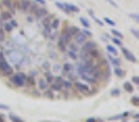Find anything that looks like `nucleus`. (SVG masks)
I'll use <instances>...</instances> for the list:
<instances>
[{"instance_id":"nucleus-42","label":"nucleus","mask_w":139,"mask_h":122,"mask_svg":"<svg viewBox=\"0 0 139 122\" xmlns=\"http://www.w3.org/2000/svg\"><path fill=\"white\" fill-rule=\"evenodd\" d=\"M81 32H82V33H83L85 37H91V35H93V33H91V32H89V31H87V29H83V31H81Z\"/></svg>"},{"instance_id":"nucleus-19","label":"nucleus","mask_w":139,"mask_h":122,"mask_svg":"<svg viewBox=\"0 0 139 122\" xmlns=\"http://www.w3.org/2000/svg\"><path fill=\"white\" fill-rule=\"evenodd\" d=\"M12 17V15L10 14V12H1V15H0V18L3 21H6V20H10Z\"/></svg>"},{"instance_id":"nucleus-21","label":"nucleus","mask_w":139,"mask_h":122,"mask_svg":"<svg viewBox=\"0 0 139 122\" xmlns=\"http://www.w3.org/2000/svg\"><path fill=\"white\" fill-rule=\"evenodd\" d=\"M106 49H107V51L109 53H111L112 55H117V50H116V48L112 47V45H106Z\"/></svg>"},{"instance_id":"nucleus-25","label":"nucleus","mask_w":139,"mask_h":122,"mask_svg":"<svg viewBox=\"0 0 139 122\" xmlns=\"http://www.w3.org/2000/svg\"><path fill=\"white\" fill-rule=\"evenodd\" d=\"M26 84H27V86H34L35 84V82H34V79H33L32 76H29V77L26 78Z\"/></svg>"},{"instance_id":"nucleus-41","label":"nucleus","mask_w":139,"mask_h":122,"mask_svg":"<svg viewBox=\"0 0 139 122\" xmlns=\"http://www.w3.org/2000/svg\"><path fill=\"white\" fill-rule=\"evenodd\" d=\"M54 82H55V83H59V84H61V86H62L63 79L61 78V77H56V78H54Z\"/></svg>"},{"instance_id":"nucleus-26","label":"nucleus","mask_w":139,"mask_h":122,"mask_svg":"<svg viewBox=\"0 0 139 122\" xmlns=\"http://www.w3.org/2000/svg\"><path fill=\"white\" fill-rule=\"evenodd\" d=\"M115 73H116L118 77H125V71L121 70V68H118V67L115 68Z\"/></svg>"},{"instance_id":"nucleus-56","label":"nucleus","mask_w":139,"mask_h":122,"mask_svg":"<svg viewBox=\"0 0 139 122\" xmlns=\"http://www.w3.org/2000/svg\"><path fill=\"white\" fill-rule=\"evenodd\" d=\"M0 122H4V116H0Z\"/></svg>"},{"instance_id":"nucleus-53","label":"nucleus","mask_w":139,"mask_h":122,"mask_svg":"<svg viewBox=\"0 0 139 122\" xmlns=\"http://www.w3.org/2000/svg\"><path fill=\"white\" fill-rule=\"evenodd\" d=\"M44 68H45V70H48V68H49V64H48V62H45V64H44Z\"/></svg>"},{"instance_id":"nucleus-5","label":"nucleus","mask_w":139,"mask_h":122,"mask_svg":"<svg viewBox=\"0 0 139 122\" xmlns=\"http://www.w3.org/2000/svg\"><path fill=\"white\" fill-rule=\"evenodd\" d=\"M73 37H75V42H76V44H83L84 42L87 40V37H85L82 32H78V33L75 34Z\"/></svg>"},{"instance_id":"nucleus-15","label":"nucleus","mask_w":139,"mask_h":122,"mask_svg":"<svg viewBox=\"0 0 139 122\" xmlns=\"http://www.w3.org/2000/svg\"><path fill=\"white\" fill-rule=\"evenodd\" d=\"M50 22H51V16H45V17H43L42 18V23L44 27H47V26H50Z\"/></svg>"},{"instance_id":"nucleus-45","label":"nucleus","mask_w":139,"mask_h":122,"mask_svg":"<svg viewBox=\"0 0 139 122\" xmlns=\"http://www.w3.org/2000/svg\"><path fill=\"white\" fill-rule=\"evenodd\" d=\"M106 1H107L109 4H111V5H112L113 7H117V4H116V3H115L113 0H106Z\"/></svg>"},{"instance_id":"nucleus-3","label":"nucleus","mask_w":139,"mask_h":122,"mask_svg":"<svg viewBox=\"0 0 139 122\" xmlns=\"http://www.w3.org/2000/svg\"><path fill=\"white\" fill-rule=\"evenodd\" d=\"M83 44L84 45H83V48H82V50L87 51V53H89L90 50H93V49L97 48V43H95V42H87L85 40Z\"/></svg>"},{"instance_id":"nucleus-40","label":"nucleus","mask_w":139,"mask_h":122,"mask_svg":"<svg viewBox=\"0 0 139 122\" xmlns=\"http://www.w3.org/2000/svg\"><path fill=\"white\" fill-rule=\"evenodd\" d=\"M4 29H5L6 32H11V31H12V27H11L10 23H5V25H4Z\"/></svg>"},{"instance_id":"nucleus-44","label":"nucleus","mask_w":139,"mask_h":122,"mask_svg":"<svg viewBox=\"0 0 139 122\" xmlns=\"http://www.w3.org/2000/svg\"><path fill=\"white\" fill-rule=\"evenodd\" d=\"M132 82L134 83V84H139V77H137V76L132 77Z\"/></svg>"},{"instance_id":"nucleus-50","label":"nucleus","mask_w":139,"mask_h":122,"mask_svg":"<svg viewBox=\"0 0 139 122\" xmlns=\"http://www.w3.org/2000/svg\"><path fill=\"white\" fill-rule=\"evenodd\" d=\"M37 3H39L40 5H43V6H45V0H35Z\"/></svg>"},{"instance_id":"nucleus-31","label":"nucleus","mask_w":139,"mask_h":122,"mask_svg":"<svg viewBox=\"0 0 139 122\" xmlns=\"http://www.w3.org/2000/svg\"><path fill=\"white\" fill-rule=\"evenodd\" d=\"M110 94H111L112 96H118V95L121 94V90H120L118 88H113L111 90V93H110Z\"/></svg>"},{"instance_id":"nucleus-13","label":"nucleus","mask_w":139,"mask_h":122,"mask_svg":"<svg viewBox=\"0 0 139 122\" xmlns=\"http://www.w3.org/2000/svg\"><path fill=\"white\" fill-rule=\"evenodd\" d=\"M38 87H39V89H42V90H45V89L48 88V82L45 81L44 78H40L39 82H38Z\"/></svg>"},{"instance_id":"nucleus-33","label":"nucleus","mask_w":139,"mask_h":122,"mask_svg":"<svg viewBox=\"0 0 139 122\" xmlns=\"http://www.w3.org/2000/svg\"><path fill=\"white\" fill-rule=\"evenodd\" d=\"M68 56L71 57V59H73V60H77V59H78L77 53H76V51H72V50H70V51H68Z\"/></svg>"},{"instance_id":"nucleus-8","label":"nucleus","mask_w":139,"mask_h":122,"mask_svg":"<svg viewBox=\"0 0 139 122\" xmlns=\"http://www.w3.org/2000/svg\"><path fill=\"white\" fill-rule=\"evenodd\" d=\"M81 77L83 78L84 81L90 82V83H97V82H98L97 78H95V77H93L90 73H82V75H81Z\"/></svg>"},{"instance_id":"nucleus-18","label":"nucleus","mask_w":139,"mask_h":122,"mask_svg":"<svg viewBox=\"0 0 139 122\" xmlns=\"http://www.w3.org/2000/svg\"><path fill=\"white\" fill-rule=\"evenodd\" d=\"M79 22L82 23V26H83L84 28H89V27H90V23L88 22L87 18H84V17H79Z\"/></svg>"},{"instance_id":"nucleus-14","label":"nucleus","mask_w":139,"mask_h":122,"mask_svg":"<svg viewBox=\"0 0 139 122\" xmlns=\"http://www.w3.org/2000/svg\"><path fill=\"white\" fill-rule=\"evenodd\" d=\"M59 26H60V20H59V18L51 20V22H50V27H51V29H57Z\"/></svg>"},{"instance_id":"nucleus-20","label":"nucleus","mask_w":139,"mask_h":122,"mask_svg":"<svg viewBox=\"0 0 139 122\" xmlns=\"http://www.w3.org/2000/svg\"><path fill=\"white\" fill-rule=\"evenodd\" d=\"M56 6L59 7V9H60V10H62V11H65V12H66V14H71V12H70L68 10H67V9H66V7L63 6V3H60V1H56V4H55Z\"/></svg>"},{"instance_id":"nucleus-24","label":"nucleus","mask_w":139,"mask_h":122,"mask_svg":"<svg viewBox=\"0 0 139 122\" xmlns=\"http://www.w3.org/2000/svg\"><path fill=\"white\" fill-rule=\"evenodd\" d=\"M67 31L70 32L71 35H75V34H77L78 32H79V29H78L77 27H70V28H67Z\"/></svg>"},{"instance_id":"nucleus-39","label":"nucleus","mask_w":139,"mask_h":122,"mask_svg":"<svg viewBox=\"0 0 139 122\" xmlns=\"http://www.w3.org/2000/svg\"><path fill=\"white\" fill-rule=\"evenodd\" d=\"M129 17L133 18L135 22H139V15L138 14H129Z\"/></svg>"},{"instance_id":"nucleus-4","label":"nucleus","mask_w":139,"mask_h":122,"mask_svg":"<svg viewBox=\"0 0 139 122\" xmlns=\"http://www.w3.org/2000/svg\"><path fill=\"white\" fill-rule=\"evenodd\" d=\"M75 87H76V89L77 90H79L81 93H89V87H88L87 84L76 82V83H75Z\"/></svg>"},{"instance_id":"nucleus-47","label":"nucleus","mask_w":139,"mask_h":122,"mask_svg":"<svg viewBox=\"0 0 139 122\" xmlns=\"http://www.w3.org/2000/svg\"><path fill=\"white\" fill-rule=\"evenodd\" d=\"M0 40H4V31H3V28H0Z\"/></svg>"},{"instance_id":"nucleus-32","label":"nucleus","mask_w":139,"mask_h":122,"mask_svg":"<svg viewBox=\"0 0 139 122\" xmlns=\"http://www.w3.org/2000/svg\"><path fill=\"white\" fill-rule=\"evenodd\" d=\"M72 71V65L71 64H65L63 65V72H70Z\"/></svg>"},{"instance_id":"nucleus-35","label":"nucleus","mask_w":139,"mask_h":122,"mask_svg":"<svg viewBox=\"0 0 139 122\" xmlns=\"http://www.w3.org/2000/svg\"><path fill=\"white\" fill-rule=\"evenodd\" d=\"M104 21L107 23V25H110V26H115V25H116V22H115V21H112V20H110L109 17H105Z\"/></svg>"},{"instance_id":"nucleus-49","label":"nucleus","mask_w":139,"mask_h":122,"mask_svg":"<svg viewBox=\"0 0 139 122\" xmlns=\"http://www.w3.org/2000/svg\"><path fill=\"white\" fill-rule=\"evenodd\" d=\"M10 25H11V27H12V28L17 27V22H16V21H11V23H10Z\"/></svg>"},{"instance_id":"nucleus-57","label":"nucleus","mask_w":139,"mask_h":122,"mask_svg":"<svg viewBox=\"0 0 139 122\" xmlns=\"http://www.w3.org/2000/svg\"><path fill=\"white\" fill-rule=\"evenodd\" d=\"M43 122H49V121H43Z\"/></svg>"},{"instance_id":"nucleus-17","label":"nucleus","mask_w":139,"mask_h":122,"mask_svg":"<svg viewBox=\"0 0 139 122\" xmlns=\"http://www.w3.org/2000/svg\"><path fill=\"white\" fill-rule=\"evenodd\" d=\"M66 45H67V44L60 38V39H59V43H57V48H59L61 51H65V50H66Z\"/></svg>"},{"instance_id":"nucleus-55","label":"nucleus","mask_w":139,"mask_h":122,"mask_svg":"<svg viewBox=\"0 0 139 122\" xmlns=\"http://www.w3.org/2000/svg\"><path fill=\"white\" fill-rule=\"evenodd\" d=\"M129 115V112H123V115H122V117H126V116Z\"/></svg>"},{"instance_id":"nucleus-51","label":"nucleus","mask_w":139,"mask_h":122,"mask_svg":"<svg viewBox=\"0 0 139 122\" xmlns=\"http://www.w3.org/2000/svg\"><path fill=\"white\" fill-rule=\"evenodd\" d=\"M87 122H97V118H94V117H90V118H88Z\"/></svg>"},{"instance_id":"nucleus-36","label":"nucleus","mask_w":139,"mask_h":122,"mask_svg":"<svg viewBox=\"0 0 139 122\" xmlns=\"http://www.w3.org/2000/svg\"><path fill=\"white\" fill-rule=\"evenodd\" d=\"M132 104L134 106H138L139 105V98L138 96H133L132 98Z\"/></svg>"},{"instance_id":"nucleus-48","label":"nucleus","mask_w":139,"mask_h":122,"mask_svg":"<svg viewBox=\"0 0 139 122\" xmlns=\"http://www.w3.org/2000/svg\"><path fill=\"white\" fill-rule=\"evenodd\" d=\"M0 109H1V110H9V106H7V105H3V104H0Z\"/></svg>"},{"instance_id":"nucleus-1","label":"nucleus","mask_w":139,"mask_h":122,"mask_svg":"<svg viewBox=\"0 0 139 122\" xmlns=\"http://www.w3.org/2000/svg\"><path fill=\"white\" fill-rule=\"evenodd\" d=\"M26 78H27L26 73L18 72L16 75L11 76V83L16 87H23V86H26Z\"/></svg>"},{"instance_id":"nucleus-34","label":"nucleus","mask_w":139,"mask_h":122,"mask_svg":"<svg viewBox=\"0 0 139 122\" xmlns=\"http://www.w3.org/2000/svg\"><path fill=\"white\" fill-rule=\"evenodd\" d=\"M68 45H70V50H72V51H76V53H77L78 48L76 47V43H68Z\"/></svg>"},{"instance_id":"nucleus-2","label":"nucleus","mask_w":139,"mask_h":122,"mask_svg":"<svg viewBox=\"0 0 139 122\" xmlns=\"http://www.w3.org/2000/svg\"><path fill=\"white\" fill-rule=\"evenodd\" d=\"M0 71H1L3 76H12L14 75V68L9 65V62H7L4 57H0Z\"/></svg>"},{"instance_id":"nucleus-12","label":"nucleus","mask_w":139,"mask_h":122,"mask_svg":"<svg viewBox=\"0 0 139 122\" xmlns=\"http://www.w3.org/2000/svg\"><path fill=\"white\" fill-rule=\"evenodd\" d=\"M107 59H109L110 62H111L113 66H116V67H118V66L121 65V60L117 59V57H113V56H111V55H109V56H107Z\"/></svg>"},{"instance_id":"nucleus-29","label":"nucleus","mask_w":139,"mask_h":122,"mask_svg":"<svg viewBox=\"0 0 139 122\" xmlns=\"http://www.w3.org/2000/svg\"><path fill=\"white\" fill-rule=\"evenodd\" d=\"M37 9H38L37 4H34V3H31V5H29V9H28V10H29L31 12H33V14H34L35 11H37Z\"/></svg>"},{"instance_id":"nucleus-16","label":"nucleus","mask_w":139,"mask_h":122,"mask_svg":"<svg viewBox=\"0 0 139 122\" xmlns=\"http://www.w3.org/2000/svg\"><path fill=\"white\" fill-rule=\"evenodd\" d=\"M123 88H125V90L128 92V93H132L133 92V86L129 82H125V83H123Z\"/></svg>"},{"instance_id":"nucleus-52","label":"nucleus","mask_w":139,"mask_h":122,"mask_svg":"<svg viewBox=\"0 0 139 122\" xmlns=\"http://www.w3.org/2000/svg\"><path fill=\"white\" fill-rule=\"evenodd\" d=\"M47 96H49V98H53V93H51V92H48V93H47Z\"/></svg>"},{"instance_id":"nucleus-11","label":"nucleus","mask_w":139,"mask_h":122,"mask_svg":"<svg viewBox=\"0 0 139 122\" xmlns=\"http://www.w3.org/2000/svg\"><path fill=\"white\" fill-rule=\"evenodd\" d=\"M29 5H31V1L29 0H21V9L22 11H28V9H29Z\"/></svg>"},{"instance_id":"nucleus-6","label":"nucleus","mask_w":139,"mask_h":122,"mask_svg":"<svg viewBox=\"0 0 139 122\" xmlns=\"http://www.w3.org/2000/svg\"><path fill=\"white\" fill-rule=\"evenodd\" d=\"M122 53H123V55L126 56V59H127V60H129L131 62H137V57H135V56H134V55H133L129 50H127V49L123 48V49H122Z\"/></svg>"},{"instance_id":"nucleus-27","label":"nucleus","mask_w":139,"mask_h":122,"mask_svg":"<svg viewBox=\"0 0 139 122\" xmlns=\"http://www.w3.org/2000/svg\"><path fill=\"white\" fill-rule=\"evenodd\" d=\"M111 33L113 35H116L117 38H120V39H123V34L121 33V32H118V31H116V29H111Z\"/></svg>"},{"instance_id":"nucleus-46","label":"nucleus","mask_w":139,"mask_h":122,"mask_svg":"<svg viewBox=\"0 0 139 122\" xmlns=\"http://www.w3.org/2000/svg\"><path fill=\"white\" fill-rule=\"evenodd\" d=\"M94 20H95V22H97L98 25H100V26H104V22H103V21H100V20H98L97 17H94Z\"/></svg>"},{"instance_id":"nucleus-54","label":"nucleus","mask_w":139,"mask_h":122,"mask_svg":"<svg viewBox=\"0 0 139 122\" xmlns=\"http://www.w3.org/2000/svg\"><path fill=\"white\" fill-rule=\"evenodd\" d=\"M27 21H28V22H33V17H28Z\"/></svg>"},{"instance_id":"nucleus-10","label":"nucleus","mask_w":139,"mask_h":122,"mask_svg":"<svg viewBox=\"0 0 139 122\" xmlns=\"http://www.w3.org/2000/svg\"><path fill=\"white\" fill-rule=\"evenodd\" d=\"M71 37H72V35H71V34H70V32L66 29V31H65L62 34H61V37H60V38H61V39H62V40L66 43V44H68L70 42H71Z\"/></svg>"},{"instance_id":"nucleus-28","label":"nucleus","mask_w":139,"mask_h":122,"mask_svg":"<svg viewBox=\"0 0 139 122\" xmlns=\"http://www.w3.org/2000/svg\"><path fill=\"white\" fill-rule=\"evenodd\" d=\"M51 88L54 89V90H61V89H62V86L54 82V83H51Z\"/></svg>"},{"instance_id":"nucleus-43","label":"nucleus","mask_w":139,"mask_h":122,"mask_svg":"<svg viewBox=\"0 0 139 122\" xmlns=\"http://www.w3.org/2000/svg\"><path fill=\"white\" fill-rule=\"evenodd\" d=\"M131 32L134 34V37H135V38H139V32L137 31V29H134V28H131Z\"/></svg>"},{"instance_id":"nucleus-23","label":"nucleus","mask_w":139,"mask_h":122,"mask_svg":"<svg viewBox=\"0 0 139 122\" xmlns=\"http://www.w3.org/2000/svg\"><path fill=\"white\" fill-rule=\"evenodd\" d=\"M9 118H10L12 122H23L20 117H17L16 115H12V114H10V115H9Z\"/></svg>"},{"instance_id":"nucleus-37","label":"nucleus","mask_w":139,"mask_h":122,"mask_svg":"<svg viewBox=\"0 0 139 122\" xmlns=\"http://www.w3.org/2000/svg\"><path fill=\"white\" fill-rule=\"evenodd\" d=\"M47 82H48V84H50V83L54 82V77L50 75V73H47Z\"/></svg>"},{"instance_id":"nucleus-22","label":"nucleus","mask_w":139,"mask_h":122,"mask_svg":"<svg viewBox=\"0 0 139 122\" xmlns=\"http://www.w3.org/2000/svg\"><path fill=\"white\" fill-rule=\"evenodd\" d=\"M88 54H89V56H90V57H99L100 53L98 51L97 49H93V50H90V51H89Z\"/></svg>"},{"instance_id":"nucleus-7","label":"nucleus","mask_w":139,"mask_h":122,"mask_svg":"<svg viewBox=\"0 0 139 122\" xmlns=\"http://www.w3.org/2000/svg\"><path fill=\"white\" fill-rule=\"evenodd\" d=\"M34 14L38 18H43V17H45V16L48 15V10H47L45 7H38Z\"/></svg>"},{"instance_id":"nucleus-9","label":"nucleus","mask_w":139,"mask_h":122,"mask_svg":"<svg viewBox=\"0 0 139 122\" xmlns=\"http://www.w3.org/2000/svg\"><path fill=\"white\" fill-rule=\"evenodd\" d=\"M63 6L66 7V9L68 10L70 12H78V11H79V7L76 6V5H73V4H68V3H65V4H63Z\"/></svg>"},{"instance_id":"nucleus-30","label":"nucleus","mask_w":139,"mask_h":122,"mask_svg":"<svg viewBox=\"0 0 139 122\" xmlns=\"http://www.w3.org/2000/svg\"><path fill=\"white\" fill-rule=\"evenodd\" d=\"M72 87V82H70V81H63L62 83V88L65 89H70Z\"/></svg>"},{"instance_id":"nucleus-38","label":"nucleus","mask_w":139,"mask_h":122,"mask_svg":"<svg viewBox=\"0 0 139 122\" xmlns=\"http://www.w3.org/2000/svg\"><path fill=\"white\" fill-rule=\"evenodd\" d=\"M112 42L116 44V45H120V47H122L123 44H122V40L121 39H118V38H112Z\"/></svg>"}]
</instances>
